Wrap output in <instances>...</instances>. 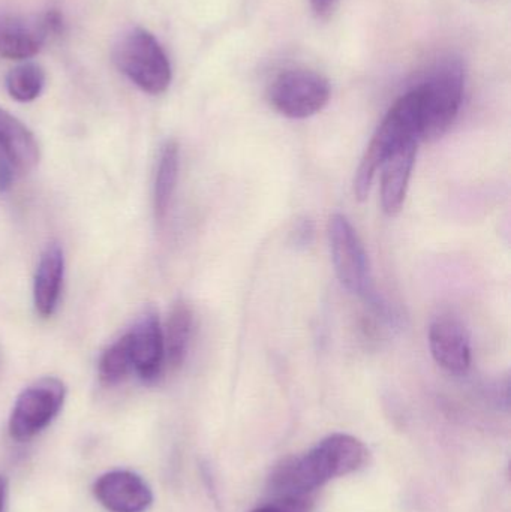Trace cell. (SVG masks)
Wrapping results in <instances>:
<instances>
[{
	"label": "cell",
	"mask_w": 511,
	"mask_h": 512,
	"mask_svg": "<svg viewBox=\"0 0 511 512\" xmlns=\"http://www.w3.org/2000/svg\"><path fill=\"white\" fill-rule=\"evenodd\" d=\"M369 451L362 441L345 433H333L302 457L282 460L269 478V489L282 499L311 498L315 490L335 478L365 468Z\"/></svg>",
	"instance_id": "1"
},
{
	"label": "cell",
	"mask_w": 511,
	"mask_h": 512,
	"mask_svg": "<svg viewBox=\"0 0 511 512\" xmlns=\"http://www.w3.org/2000/svg\"><path fill=\"white\" fill-rule=\"evenodd\" d=\"M420 134H422V122H420L419 98L416 90L410 89L390 108L363 155L354 177V195L357 200L363 201L368 198L375 174L384 161L407 141H422Z\"/></svg>",
	"instance_id": "2"
},
{
	"label": "cell",
	"mask_w": 511,
	"mask_h": 512,
	"mask_svg": "<svg viewBox=\"0 0 511 512\" xmlns=\"http://www.w3.org/2000/svg\"><path fill=\"white\" fill-rule=\"evenodd\" d=\"M419 98L422 140L443 137L455 122L464 102L465 71L458 59L440 60L413 87Z\"/></svg>",
	"instance_id": "3"
},
{
	"label": "cell",
	"mask_w": 511,
	"mask_h": 512,
	"mask_svg": "<svg viewBox=\"0 0 511 512\" xmlns=\"http://www.w3.org/2000/svg\"><path fill=\"white\" fill-rule=\"evenodd\" d=\"M113 62L131 83L149 95H161L170 87V59L158 39L143 27H134L117 39Z\"/></svg>",
	"instance_id": "4"
},
{
	"label": "cell",
	"mask_w": 511,
	"mask_h": 512,
	"mask_svg": "<svg viewBox=\"0 0 511 512\" xmlns=\"http://www.w3.org/2000/svg\"><path fill=\"white\" fill-rule=\"evenodd\" d=\"M329 80L306 68L279 72L269 86L270 105L288 119H308L320 113L330 101Z\"/></svg>",
	"instance_id": "5"
},
{
	"label": "cell",
	"mask_w": 511,
	"mask_h": 512,
	"mask_svg": "<svg viewBox=\"0 0 511 512\" xmlns=\"http://www.w3.org/2000/svg\"><path fill=\"white\" fill-rule=\"evenodd\" d=\"M66 399L65 382L54 376L41 378L21 391L9 417V435L29 441L53 423Z\"/></svg>",
	"instance_id": "6"
},
{
	"label": "cell",
	"mask_w": 511,
	"mask_h": 512,
	"mask_svg": "<svg viewBox=\"0 0 511 512\" xmlns=\"http://www.w3.org/2000/svg\"><path fill=\"white\" fill-rule=\"evenodd\" d=\"M329 243L336 276L342 285L360 297H372V274L368 254L344 215H333L329 222Z\"/></svg>",
	"instance_id": "7"
},
{
	"label": "cell",
	"mask_w": 511,
	"mask_h": 512,
	"mask_svg": "<svg viewBox=\"0 0 511 512\" xmlns=\"http://www.w3.org/2000/svg\"><path fill=\"white\" fill-rule=\"evenodd\" d=\"M62 15L45 12L41 17L0 14V57L8 60H26L44 47L48 38L62 30Z\"/></svg>",
	"instance_id": "8"
},
{
	"label": "cell",
	"mask_w": 511,
	"mask_h": 512,
	"mask_svg": "<svg viewBox=\"0 0 511 512\" xmlns=\"http://www.w3.org/2000/svg\"><path fill=\"white\" fill-rule=\"evenodd\" d=\"M134 370L146 384L158 381L165 364L164 330L158 310L147 307L129 330Z\"/></svg>",
	"instance_id": "9"
},
{
	"label": "cell",
	"mask_w": 511,
	"mask_h": 512,
	"mask_svg": "<svg viewBox=\"0 0 511 512\" xmlns=\"http://www.w3.org/2000/svg\"><path fill=\"white\" fill-rule=\"evenodd\" d=\"M96 501L111 512H144L153 504L149 484L131 471L107 472L93 484Z\"/></svg>",
	"instance_id": "10"
},
{
	"label": "cell",
	"mask_w": 511,
	"mask_h": 512,
	"mask_svg": "<svg viewBox=\"0 0 511 512\" xmlns=\"http://www.w3.org/2000/svg\"><path fill=\"white\" fill-rule=\"evenodd\" d=\"M41 159L38 141L17 117L0 108V161L9 174H27Z\"/></svg>",
	"instance_id": "11"
},
{
	"label": "cell",
	"mask_w": 511,
	"mask_h": 512,
	"mask_svg": "<svg viewBox=\"0 0 511 512\" xmlns=\"http://www.w3.org/2000/svg\"><path fill=\"white\" fill-rule=\"evenodd\" d=\"M429 346L437 364L449 372L462 375L471 366L470 334L455 318H438L429 330Z\"/></svg>",
	"instance_id": "12"
},
{
	"label": "cell",
	"mask_w": 511,
	"mask_h": 512,
	"mask_svg": "<svg viewBox=\"0 0 511 512\" xmlns=\"http://www.w3.org/2000/svg\"><path fill=\"white\" fill-rule=\"evenodd\" d=\"M419 143V140L407 141L381 165V204L387 215H396L404 206Z\"/></svg>",
	"instance_id": "13"
},
{
	"label": "cell",
	"mask_w": 511,
	"mask_h": 512,
	"mask_svg": "<svg viewBox=\"0 0 511 512\" xmlns=\"http://www.w3.org/2000/svg\"><path fill=\"white\" fill-rule=\"evenodd\" d=\"M65 276V256L59 243H50L42 252L33 282V304L42 318H50L59 306Z\"/></svg>",
	"instance_id": "14"
},
{
	"label": "cell",
	"mask_w": 511,
	"mask_h": 512,
	"mask_svg": "<svg viewBox=\"0 0 511 512\" xmlns=\"http://www.w3.org/2000/svg\"><path fill=\"white\" fill-rule=\"evenodd\" d=\"M194 313L188 301L177 300L168 315L164 333L165 361L171 369H179L188 357L191 343Z\"/></svg>",
	"instance_id": "15"
},
{
	"label": "cell",
	"mask_w": 511,
	"mask_h": 512,
	"mask_svg": "<svg viewBox=\"0 0 511 512\" xmlns=\"http://www.w3.org/2000/svg\"><path fill=\"white\" fill-rule=\"evenodd\" d=\"M180 149L176 140H167L159 155L156 170L155 189H153V207L158 221H164L173 201L179 179Z\"/></svg>",
	"instance_id": "16"
},
{
	"label": "cell",
	"mask_w": 511,
	"mask_h": 512,
	"mask_svg": "<svg viewBox=\"0 0 511 512\" xmlns=\"http://www.w3.org/2000/svg\"><path fill=\"white\" fill-rule=\"evenodd\" d=\"M134 370L131 334H123L113 345L105 349L99 360V379L107 387H114L128 378Z\"/></svg>",
	"instance_id": "17"
},
{
	"label": "cell",
	"mask_w": 511,
	"mask_h": 512,
	"mask_svg": "<svg viewBox=\"0 0 511 512\" xmlns=\"http://www.w3.org/2000/svg\"><path fill=\"white\" fill-rule=\"evenodd\" d=\"M45 86V72L36 63L15 66L6 75V90L18 102H32L41 96Z\"/></svg>",
	"instance_id": "18"
},
{
	"label": "cell",
	"mask_w": 511,
	"mask_h": 512,
	"mask_svg": "<svg viewBox=\"0 0 511 512\" xmlns=\"http://www.w3.org/2000/svg\"><path fill=\"white\" fill-rule=\"evenodd\" d=\"M338 0H311L312 11L318 18H327L332 14Z\"/></svg>",
	"instance_id": "19"
},
{
	"label": "cell",
	"mask_w": 511,
	"mask_h": 512,
	"mask_svg": "<svg viewBox=\"0 0 511 512\" xmlns=\"http://www.w3.org/2000/svg\"><path fill=\"white\" fill-rule=\"evenodd\" d=\"M6 498H8V480L0 475V512H5Z\"/></svg>",
	"instance_id": "20"
},
{
	"label": "cell",
	"mask_w": 511,
	"mask_h": 512,
	"mask_svg": "<svg viewBox=\"0 0 511 512\" xmlns=\"http://www.w3.org/2000/svg\"><path fill=\"white\" fill-rule=\"evenodd\" d=\"M252 512H285L281 507H278L276 504L272 505H264V507L257 508Z\"/></svg>",
	"instance_id": "21"
}]
</instances>
